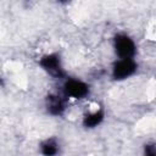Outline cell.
<instances>
[{"mask_svg": "<svg viewBox=\"0 0 156 156\" xmlns=\"http://www.w3.org/2000/svg\"><path fill=\"white\" fill-rule=\"evenodd\" d=\"M113 46L116 54L121 58H133L135 55V44L134 41L126 34H118L115 37Z\"/></svg>", "mask_w": 156, "mask_h": 156, "instance_id": "cell-1", "label": "cell"}, {"mask_svg": "<svg viewBox=\"0 0 156 156\" xmlns=\"http://www.w3.org/2000/svg\"><path fill=\"white\" fill-rule=\"evenodd\" d=\"M46 108L48 112L52 116H60L65 111V101L60 95L50 94L46 98Z\"/></svg>", "mask_w": 156, "mask_h": 156, "instance_id": "cell-5", "label": "cell"}, {"mask_svg": "<svg viewBox=\"0 0 156 156\" xmlns=\"http://www.w3.org/2000/svg\"><path fill=\"white\" fill-rule=\"evenodd\" d=\"M39 65L43 67L44 71H46L50 76H52L55 78H62L65 76L63 68H62L61 62H60V57L56 54L44 55L40 58Z\"/></svg>", "mask_w": 156, "mask_h": 156, "instance_id": "cell-3", "label": "cell"}, {"mask_svg": "<svg viewBox=\"0 0 156 156\" xmlns=\"http://www.w3.org/2000/svg\"><path fill=\"white\" fill-rule=\"evenodd\" d=\"M136 71V63L133 58H121L112 67V77L116 80H123Z\"/></svg>", "mask_w": 156, "mask_h": 156, "instance_id": "cell-2", "label": "cell"}, {"mask_svg": "<svg viewBox=\"0 0 156 156\" xmlns=\"http://www.w3.org/2000/svg\"><path fill=\"white\" fill-rule=\"evenodd\" d=\"M63 93L66 96L73 99H83L89 94V87L78 79H68L63 84Z\"/></svg>", "mask_w": 156, "mask_h": 156, "instance_id": "cell-4", "label": "cell"}, {"mask_svg": "<svg viewBox=\"0 0 156 156\" xmlns=\"http://www.w3.org/2000/svg\"><path fill=\"white\" fill-rule=\"evenodd\" d=\"M145 156H156V145H145Z\"/></svg>", "mask_w": 156, "mask_h": 156, "instance_id": "cell-8", "label": "cell"}, {"mask_svg": "<svg viewBox=\"0 0 156 156\" xmlns=\"http://www.w3.org/2000/svg\"><path fill=\"white\" fill-rule=\"evenodd\" d=\"M40 151L44 156H55L58 152V144H57L56 139L50 138V139H46L45 141H43L40 145Z\"/></svg>", "mask_w": 156, "mask_h": 156, "instance_id": "cell-7", "label": "cell"}, {"mask_svg": "<svg viewBox=\"0 0 156 156\" xmlns=\"http://www.w3.org/2000/svg\"><path fill=\"white\" fill-rule=\"evenodd\" d=\"M104 116L105 115H104L102 110H98L93 113H89L83 118V126L87 127V128H94V127L99 126L102 122Z\"/></svg>", "mask_w": 156, "mask_h": 156, "instance_id": "cell-6", "label": "cell"}]
</instances>
